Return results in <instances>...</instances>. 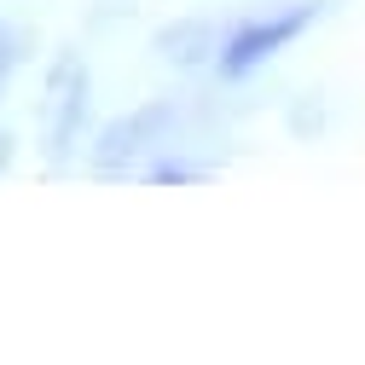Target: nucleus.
Wrapping results in <instances>:
<instances>
[{"label":"nucleus","instance_id":"nucleus-3","mask_svg":"<svg viewBox=\"0 0 365 365\" xmlns=\"http://www.w3.org/2000/svg\"><path fill=\"white\" fill-rule=\"evenodd\" d=\"M319 0H284V6H267L255 18H238L232 29H226V47H220V64L215 76L220 81H250L267 58H279L296 35H307L319 24Z\"/></svg>","mask_w":365,"mask_h":365},{"label":"nucleus","instance_id":"nucleus-7","mask_svg":"<svg viewBox=\"0 0 365 365\" xmlns=\"http://www.w3.org/2000/svg\"><path fill=\"white\" fill-rule=\"evenodd\" d=\"M6 168H12V133L0 128V174H6Z\"/></svg>","mask_w":365,"mask_h":365},{"label":"nucleus","instance_id":"nucleus-4","mask_svg":"<svg viewBox=\"0 0 365 365\" xmlns=\"http://www.w3.org/2000/svg\"><path fill=\"white\" fill-rule=\"evenodd\" d=\"M226 29L232 24H215V18H180V24H163L151 53L174 70H215L220 64V47H226Z\"/></svg>","mask_w":365,"mask_h":365},{"label":"nucleus","instance_id":"nucleus-5","mask_svg":"<svg viewBox=\"0 0 365 365\" xmlns=\"http://www.w3.org/2000/svg\"><path fill=\"white\" fill-rule=\"evenodd\" d=\"M140 180H145V186H192V180H209V168H203V163H186L180 145H174V151L151 157V163L140 168Z\"/></svg>","mask_w":365,"mask_h":365},{"label":"nucleus","instance_id":"nucleus-2","mask_svg":"<svg viewBox=\"0 0 365 365\" xmlns=\"http://www.w3.org/2000/svg\"><path fill=\"white\" fill-rule=\"evenodd\" d=\"M87 110H93V70H87V58L76 47H58L53 64H47V76H41V105H35L41 151H47L53 168H64L81 151Z\"/></svg>","mask_w":365,"mask_h":365},{"label":"nucleus","instance_id":"nucleus-6","mask_svg":"<svg viewBox=\"0 0 365 365\" xmlns=\"http://www.w3.org/2000/svg\"><path fill=\"white\" fill-rule=\"evenodd\" d=\"M24 64V35L0 18V93H6V81H12V70Z\"/></svg>","mask_w":365,"mask_h":365},{"label":"nucleus","instance_id":"nucleus-1","mask_svg":"<svg viewBox=\"0 0 365 365\" xmlns=\"http://www.w3.org/2000/svg\"><path fill=\"white\" fill-rule=\"evenodd\" d=\"M180 128H186V99H145V105H133V110L110 116V122L93 133L87 163H93V174H105V180H116V174H140L151 157L174 151Z\"/></svg>","mask_w":365,"mask_h":365}]
</instances>
